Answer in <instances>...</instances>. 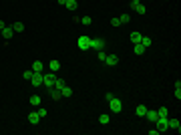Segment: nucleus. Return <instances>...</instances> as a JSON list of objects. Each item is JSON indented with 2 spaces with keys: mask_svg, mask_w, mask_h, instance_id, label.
<instances>
[{
  "mask_svg": "<svg viewBox=\"0 0 181 135\" xmlns=\"http://www.w3.org/2000/svg\"><path fill=\"white\" fill-rule=\"evenodd\" d=\"M145 113H147V107H145L143 103H139V105L135 107V115L137 117H145Z\"/></svg>",
  "mask_w": 181,
  "mask_h": 135,
  "instance_id": "12",
  "label": "nucleus"
},
{
  "mask_svg": "<svg viewBox=\"0 0 181 135\" xmlns=\"http://www.w3.org/2000/svg\"><path fill=\"white\" fill-rule=\"evenodd\" d=\"M4 26H6V24H4V22H2V20H0V30H2V28H4Z\"/></svg>",
  "mask_w": 181,
  "mask_h": 135,
  "instance_id": "36",
  "label": "nucleus"
},
{
  "mask_svg": "<svg viewBox=\"0 0 181 135\" xmlns=\"http://www.w3.org/2000/svg\"><path fill=\"white\" fill-rule=\"evenodd\" d=\"M119 20H121V24H127V22L131 20V16H129V14H119Z\"/></svg>",
  "mask_w": 181,
  "mask_h": 135,
  "instance_id": "25",
  "label": "nucleus"
},
{
  "mask_svg": "<svg viewBox=\"0 0 181 135\" xmlns=\"http://www.w3.org/2000/svg\"><path fill=\"white\" fill-rule=\"evenodd\" d=\"M54 81H56V75H54L52 71H48V73H45V75H43V85H45L46 89H52Z\"/></svg>",
  "mask_w": 181,
  "mask_h": 135,
  "instance_id": "2",
  "label": "nucleus"
},
{
  "mask_svg": "<svg viewBox=\"0 0 181 135\" xmlns=\"http://www.w3.org/2000/svg\"><path fill=\"white\" fill-rule=\"evenodd\" d=\"M133 50H135V54H143L145 52V46L141 45V43H137V45H133Z\"/></svg>",
  "mask_w": 181,
  "mask_h": 135,
  "instance_id": "22",
  "label": "nucleus"
},
{
  "mask_svg": "<svg viewBox=\"0 0 181 135\" xmlns=\"http://www.w3.org/2000/svg\"><path fill=\"white\" fill-rule=\"evenodd\" d=\"M60 97H73V89H71V87H67V85H64V87H62V89H60Z\"/></svg>",
  "mask_w": 181,
  "mask_h": 135,
  "instance_id": "17",
  "label": "nucleus"
},
{
  "mask_svg": "<svg viewBox=\"0 0 181 135\" xmlns=\"http://www.w3.org/2000/svg\"><path fill=\"white\" fill-rule=\"evenodd\" d=\"M111 24H113V26H121V20H119V16H113V18H111Z\"/></svg>",
  "mask_w": 181,
  "mask_h": 135,
  "instance_id": "30",
  "label": "nucleus"
},
{
  "mask_svg": "<svg viewBox=\"0 0 181 135\" xmlns=\"http://www.w3.org/2000/svg\"><path fill=\"white\" fill-rule=\"evenodd\" d=\"M145 10H147V8H145L143 4H139V6L135 8V12H137V14H145Z\"/></svg>",
  "mask_w": 181,
  "mask_h": 135,
  "instance_id": "32",
  "label": "nucleus"
},
{
  "mask_svg": "<svg viewBox=\"0 0 181 135\" xmlns=\"http://www.w3.org/2000/svg\"><path fill=\"white\" fill-rule=\"evenodd\" d=\"M0 34H2V30H0Z\"/></svg>",
  "mask_w": 181,
  "mask_h": 135,
  "instance_id": "37",
  "label": "nucleus"
},
{
  "mask_svg": "<svg viewBox=\"0 0 181 135\" xmlns=\"http://www.w3.org/2000/svg\"><path fill=\"white\" fill-rule=\"evenodd\" d=\"M36 113H38V117H40V119H45L46 115H48V111H46L45 107H40V109H38V111H36Z\"/></svg>",
  "mask_w": 181,
  "mask_h": 135,
  "instance_id": "29",
  "label": "nucleus"
},
{
  "mask_svg": "<svg viewBox=\"0 0 181 135\" xmlns=\"http://www.w3.org/2000/svg\"><path fill=\"white\" fill-rule=\"evenodd\" d=\"M109 109H111V113H121V111H123V101L117 99V97H113V99L109 101Z\"/></svg>",
  "mask_w": 181,
  "mask_h": 135,
  "instance_id": "1",
  "label": "nucleus"
},
{
  "mask_svg": "<svg viewBox=\"0 0 181 135\" xmlns=\"http://www.w3.org/2000/svg\"><path fill=\"white\" fill-rule=\"evenodd\" d=\"M117 63H119V56L117 54H107V59H105V65L107 67H115Z\"/></svg>",
  "mask_w": 181,
  "mask_h": 135,
  "instance_id": "8",
  "label": "nucleus"
},
{
  "mask_svg": "<svg viewBox=\"0 0 181 135\" xmlns=\"http://www.w3.org/2000/svg\"><path fill=\"white\" fill-rule=\"evenodd\" d=\"M64 6H67L69 10H77V8H79V2H77V0H67Z\"/></svg>",
  "mask_w": 181,
  "mask_h": 135,
  "instance_id": "19",
  "label": "nucleus"
},
{
  "mask_svg": "<svg viewBox=\"0 0 181 135\" xmlns=\"http://www.w3.org/2000/svg\"><path fill=\"white\" fill-rule=\"evenodd\" d=\"M139 4H141V0H131V8H133V10H135Z\"/></svg>",
  "mask_w": 181,
  "mask_h": 135,
  "instance_id": "33",
  "label": "nucleus"
},
{
  "mask_svg": "<svg viewBox=\"0 0 181 135\" xmlns=\"http://www.w3.org/2000/svg\"><path fill=\"white\" fill-rule=\"evenodd\" d=\"M90 48H95V50L105 48V41L103 39H90Z\"/></svg>",
  "mask_w": 181,
  "mask_h": 135,
  "instance_id": "6",
  "label": "nucleus"
},
{
  "mask_svg": "<svg viewBox=\"0 0 181 135\" xmlns=\"http://www.w3.org/2000/svg\"><path fill=\"white\" fill-rule=\"evenodd\" d=\"M43 69H45V63L43 61H34L32 63V71L34 73H43Z\"/></svg>",
  "mask_w": 181,
  "mask_h": 135,
  "instance_id": "14",
  "label": "nucleus"
},
{
  "mask_svg": "<svg viewBox=\"0 0 181 135\" xmlns=\"http://www.w3.org/2000/svg\"><path fill=\"white\" fill-rule=\"evenodd\" d=\"M97 59H99L101 63H105V59H107V50H103V48H101V50H99V54H97Z\"/></svg>",
  "mask_w": 181,
  "mask_h": 135,
  "instance_id": "26",
  "label": "nucleus"
},
{
  "mask_svg": "<svg viewBox=\"0 0 181 135\" xmlns=\"http://www.w3.org/2000/svg\"><path fill=\"white\" fill-rule=\"evenodd\" d=\"M145 117H147V121H151V123H155L157 121V111H151V109H147V113H145Z\"/></svg>",
  "mask_w": 181,
  "mask_h": 135,
  "instance_id": "13",
  "label": "nucleus"
},
{
  "mask_svg": "<svg viewBox=\"0 0 181 135\" xmlns=\"http://www.w3.org/2000/svg\"><path fill=\"white\" fill-rule=\"evenodd\" d=\"M113 97H115V95H113V93H107V95H105V99H107V103H109V101H111V99H113Z\"/></svg>",
  "mask_w": 181,
  "mask_h": 135,
  "instance_id": "34",
  "label": "nucleus"
},
{
  "mask_svg": "<svg viewBox=\"0 0 181 135\" xmlns=\"http://www.w3.org/2000/svg\"><path fill=\"white\" fill-rule=\"evenodd\" d=\"M43 75H45V73H32V79H30L32 87H40V85H43Z\"/></svg>",
  "mask_w": 181,
  "mask_h": 135,
  "instance_id": "5",
  "label": "nucleus"
},
{
  "mask_svg": "<svg viewBox=\"0 0 181 135\" xmlns=\"http://www.w3.org/2000/svg\"><path fill=\"white\" fill-rule=\"evenodd\" d=\"M62 87H64V81H62V79H58V77H56V81H54V85H52V89L60 91V89H62Z\"/></svg>",
  "mask_w": 181,
  "mask_h": 135,
  "instance_id": "21",
  "label": "nucleus"
},
{
  "mask_svg": "<svg viewBox=\"0 0 181 135\" xmlns=\"http://www.w3.org/2000/svg\"><path fill=\"white\" fill-rule=\"evenodd\" d=\"M0 37H4V41H10L12 37H14V30H12V26H4L2 28V34Z\"/></svg>",
  "mask_w": 181,
  "mask_h": 135,
  "instance_id": "7",
  "label": "nucleus"
},
{
  "mask_svg": "<svg viewBox=\"0 0 181 135\" xmlns=\"http://www.w3.org/2000/svg\"><path fill=\"white\" fill-rule=\"evenodd\" d=\"M32 73H34V71H24V73H22V77H24L26 81H30V79H32Z\"/></svg>",
  "mask_w": 181,
  "mask_h": 135,
  "instance_id": "31",
  "label": "nucleus"
},
{
  "mask_svg": "<svg viewBox=\"0 0 181 135\" xmlns=\"http://www.w3.org/2000/svg\"><path fill=\"white\" fill-rule=\"evenodd\" d=\"M28 101H30V105H32V107H40V103H43L40 95H32V97H30Z\"/></svg>",
  "mask_w": 181,
  "mask_h": 135,
  "instance_id": "15",
  "label": "nucleus"
},
{
  "mask_svg": "<svg viewBox=\"0 0 181 135\" xmlns=\"http://www.w3.org/2000/svg\"><path fill=\"white\" fill-rule=\"evenodd\" d=\"M60 61H56V59H52L50 63H48V71H52V73H56V71H60Z\"/></svg>",
  "mask_w": 181,
  "mask_h": 135,
  "instance_id": "10",
  "label": "nucleus"
},
{
  "mask_svg": "<svg viewBox=\"0 0 181 135\" xmlns=\"http://www.w3.org/2000/svg\"><path fill=\"white\" fill-rule=\"evenodd\" d=\"M167 125H169V129H177V131H181L179 119H169V117H167Z\"/></svg>",
  "mask_w": 181,
  "mask_h": 135,
  "instance_id": "11",
  "label": "nucleus"
},
{
  "mask_svg": "<svg viewBox=\"0 0 181 135\" xmlns=\"http://www.w3.org/2000/svg\"><path fill=\"white\" fill-rule=\"evenodd\" d=\"M141 39H143V34H141V32H131V43H133V45L141 43Z\"/></svg>",
  "mask_w": 181,
  "mask_h": 135,
  "instance_id": "16",
  "label": "nucleus"
},
{
  "mask_svg": "<svg viewBox=\"0 0 181 135\" xmlns=\"http://www.w3.org/2000/svg\"><path fill=\"white\" fill-rule=\"evenodd\" d=\"M151 43H153V39H151V37H145V34H143V39H141V45L145 46V48H149V46H151Z\"/></svg>",
  "mask_w": 181,
  "mask_h": 135,
  "instance_id": "20",
  "label": "nucleus"
},
{
  "mask_svg": "<svg viewBox=\"0 0 181 135\" xmlns=\"http://www.w3.org/2000/svg\"><path fill=\"white\" fill-rule=\"evenodd\" d=\"M79 22H81V24H85V26H89L90 22H93V18H90V16H83V18L79 20Z\"/></svg>",
  "mask_w": 181,
  "mask_h": 135,
  "instance_id": "27",
  "label": "nucleus"
},
{
  "mask_svg": "<svg viewBox=\"0 0 181 135\" xmlns=\"http://www.w3.org/2000/svg\"><path fill=\"white\" fill-rule=\"evenodd\" d=\"M12 30H14V32H22V30H24V24H22V22H14V24H12Z\"/></svg>",
  "mask_w": 181,
  "mask_h": 135,
  "instance_id": "23",
  "label": "nucleus"
},
{
  "mask_svg": "<svg viewBox=\"0 0 181 135\" xmlns=\"http://www.w3.org/2000/svg\"><path fill=\"white\" fill-rule=\"evenodd\" d=\"M26 119H28V123H30V125H38V123H40V117H38V113H36V111L28 113V117H26Z\"/></svg>",
  "mask_w": 181,
  "mask_h": 135,
  "instance_id": "9",
  "label": "nucleus"
},
{
  "mask_svg": "<svg viewBox=\"0 0 181 135\" xmlns=\"http://www.w3.org/2000/svg\"><path fill=\"white\" fill-rule=\"evenodd\" d=\"M155 125H157V131H159V133H165V131L169 129V125H167V117H157Z\"/></svg>",
  "mask_w": 181,
  "mask_h": 135,
  "instance_id": "4",
  "label": "nucleus"
},
{
  "mask_svg": "<svg viewBox=\"0 0 181 135\" xmlns=\"http://www.w3.org/2000/svg\"><path fill=\"white\" fill-rule=\"evenodd\" d=\"M77 46L81 50H89L90 48V37H79L77 39Z\"/></svg>",
  "mask_w": 181,
  "mask_h": 135,
  "instance_id": "3",
  "label": "nucleus"
},
{
  "mask_svg": "<svg viewBox=\"0 0 181 135\" xmlns=\"http://www.w3.org/2000/svg\"><path fill=\"white\" fill-rule=\"evenodd\" d=\"M157 115L159 117H169V109L167 107H161V109H157Z\"/></svg>",
  "mask_w": 181,
  "mask_h": 135,
  "instance_id": "24",
  "label": "nucleus"
},
{
  "mask_svg": "<svg viewBox=\"0 0 181 135\" xmlns=\"http://www.w3.org/2000/svg\"><path fill=\"white\" fill-rule=\"evenodd\" d=\"M99 123H101V125H109V123H111V115H107V113L101 115V117H99Z\"/></svg>",
  "mask_w": 181,
  "mask_h": 135,
  "instance_id": "18",
  "label": "nucleus"
},
{
  "mask_svg": "<svg viewBox=\"0 0 181 135\" xmlns=\"http://www.w3.org/2000/svg\"><path fill=\"white\" fill-rule=\"evenodd\" d=\"M175 97H177V99H181V81H177V83H175Z\"/></svg>",
  "mask_w": 181,
  "mask_h": 135,
  "instance_id": "28",
  "label": "nucleus"
},
{
  "mask_svg": "<svg viewBox=\"0 0 181 135\" xmlns=\"http://www.w3.org/2000/svg\"><path fill=\"white\" fill-rule=\"evenodd\" d=\"M56 2H58L60 6H64V4H67V0H56Z\"/></svg>",
  "mask_w": 181,
  "mask_h": 135,
  "instance_id": "35",
  "label": "nucleus"
}]
</instances>
